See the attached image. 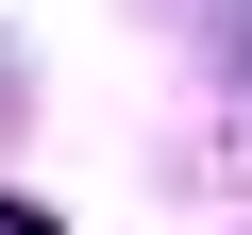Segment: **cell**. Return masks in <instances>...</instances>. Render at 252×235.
Returning <instances> with one entry per match:
<instances>
[{"label":"cell","mask_w":252,"mask_h":235,"mask_svg":"<svg viewBox=\"0 0 252 235\" xmlns=\"http://www.w3.org/2000/svg\"><path fill=\"white\" fill-rule=\"evenodd\" d=\"M0 235H67V218H34V202H0Z\"/></svg>","instance_id":"1"}]
</instances>
